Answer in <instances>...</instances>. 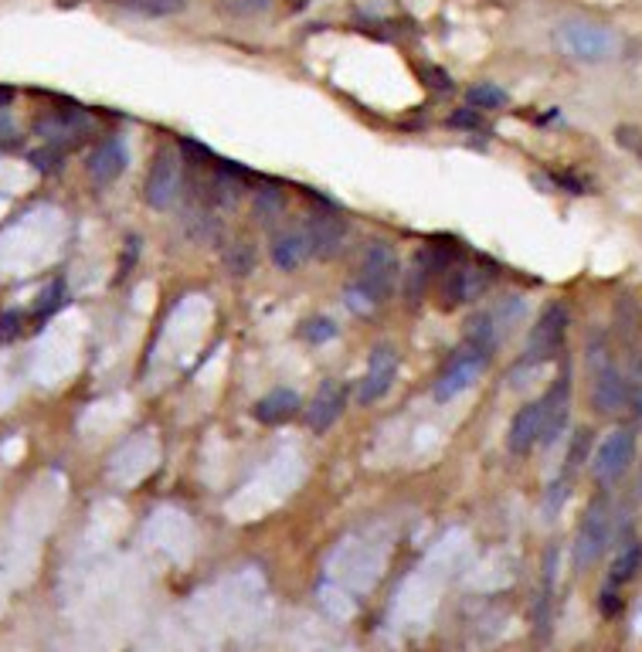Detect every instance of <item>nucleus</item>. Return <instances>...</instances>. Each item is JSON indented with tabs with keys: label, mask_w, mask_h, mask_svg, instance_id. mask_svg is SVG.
<instances>
[{
	"label": "nucleus",
	"mask_w": 642,
	"mask_h": 652,
	"mask_svg": "<svg viewBox=\"0 0 642 652\" xmlns=\"http://www.w3.org/2000/svg\"><path fill=\"white\" fill-rule=\"evenodd\" d=\"M568 310L564 303H551L547 310L541 313V320L530 330L527 337V354H524V367H534V364H544L551 360L554 354L561 350L564 343V333H568Z\"/></svg>",
	"instance_id": "nucleus-6"
},
{
	"label": "nucleus",
	"mask_w": 642,
	"mask_h": 652,
	"mask_svg": "<svg viewBox=\"0 0 642 652\" xmlns=\"http://www.w3.org/2000/svg\"><path fill=\"white\" fill-rule=\"evenodd\" d=\"M14 99V89H7V85H0V109H7Z\"/></svg>",
	"instance_id": "nucleus-34"
},
{
	"label": "nucleus",
	"mask_w": 642,
	"mask_h": 652,
	"mask_svg": "<svg viewBox=\"0 0 642 652\" xmlns=\"http://www.w3.org/2000/svg\"><path fill=\"white\" fill-rule=\"evenodd\" d=\"M398 377V350L395 347H378L367 360V371L357 384V401L361 405H378L384 394L391 391Z\"/></svg>",
	"instance_id": "nucleus-11"
},
{
	"label": "nucleus",
	"mask_w": 642,
	"mask_h": 652,
	"mask_svg": "<svg viewBox=\"0 0 642 652\" xmlns=\"http://www.w3.org/2000/svg\"><path fill=\"white\" fill-rule=\"evenodd\" d=\"M65 303H68L65 282H62V279H58V282H51V286L45 289V293L38 296V303H34V320H41V323H45L48 316L62 310Z\"/></svg>",
	"instance_id": "nucleus-25"
},
{
	"label": "nucleus",
	"mask_w": 642,
	"mask_h": 652,
	"mask_svg": "<svg viewBox=\"0 0 642 652\" xmlns=\"http://www.w3.org/2000/svg\"><path fill=\"white\" fill-rule=\"evenodd\" d=\"M452 126H462V130H479V113L476 109H459V113L449 116Z\"/></svg>",
	"instance_id": "nucleus-31"
},
{
	"label": "nucleus",
	"mask_w": 642,
	"mask_h": 652,
	"mask_svg": "<svg viewBox=\"0 0 642 652\" xmlns=\"http://www.w3.org/2000/svg\"><path fill=\"white\" fill-rule=\"evenodd\" d=\"M126 163H130V153H126V143L113 136V140H102L96 150L89 153V177L96 180L99 187H109L113 180L123 177Z\"/></svg>",
	"instance_id": "nucleus-14"
},
{
	"label": "nucleus",
	"mask_w": 642,
	"mask_h": 652,
	"mask_svg": "<svg viewBox=\"0 0 642 652\" xmlns=\"http://www.w3.org/2000/svg\"><path fill=\"white\" fill-rule=\"evenodd\" d=\"M612 537V517H609V500L605 496H595L588 503L585 517H581V527H578V537H575V547H571V557H575V568L585 571L602 557L605 544Z\"/></svg>",
	"instance_id": "nucleus-4"
},
{
	"label": "nucleus",
	"mask_w": 642,
	"mask_h": 652,
	"mask_svg": "<svg viewBox=\"0 0 642 652\" xmlns=\"http://www.w3.org/2000/svg\"><path fill=\"white\" fill-rule=\"evenodd\" d=\"M184 187V160L174 147H160L157 157H153V167L147 174V187H143V197L153 211H167L177 204Z\"/></svg>",
	"instance_id": "nucleus-5"
},
{
	"label": "nucleus",
	"mask_w": 642,
	"mask_h": 652,
	"mask_svg": "<svg viewBox=\"0 0 642 652\" xmlns=\"http://www.w3.org/2000/svg\"><path fill=\"white\" fill-rule=\"evenodd\" d=\"M615 136H619L622 147L632 150V153H636V157H642V133H639V130H632V126H622V130L615 133Z\"/></svg>",
	"instance_id": "nucleus-30"
},
{
	"label": "nucleus",
	"mask_w": 642,
	"mask_h": 652,
	"mask_svg": "<svg viewBox=\"0 0 642 652\" xmlns=\"http://www.w3.org/2000/svg\"><path fill=\"white\" fill-rule=\"evenodd\" d=\"M184 231L194 242H214V238L221 235V225H218V218H214L211 204L194 201L191 208L184 211Z\"/></svg>",
	"instance_id": "nucleus-18"
},
{
	"label": "nucleus",
	"mask_w": 642,
	"mask_h": 652,
	"mask_svg": "<svg viewBox=\"0 0 642 652\" xmlns=\"http://www.w3.org/2000/svg\"><path fill=\"white\" fill-rule=\"evenodd\" d=\"M588 449H592V432L588 428H578L575 439H571V449H568V466H564V479H571L581 469V462L588 459Z\"/></svg>",
	"instance_id": "nucleus-26"
},
{
	"label": "nucleus",
	"mask_w": 642,
	"mask_h": 652,
	"mask_svg": "<svg viewBox=\"0 0 642 652\" xmlns=\"http://www.w3.org/2000/svg\"><path fill=\"white\" fill-rule=\"evenodd\" d=\"M14 136V123H11V116L0 109V140H11Z\"/></svg>",
	"instance_id": "nucleus-33"
},
{
	"label": "nucleus",
	"mask_w": 642,
	"mask_h": 652,
	"mask_svg": "<svg viewBox=\"0 0 642 652\" xmlns=\"http://www.w3.org/2000/svg\"><path fill=\"white\" fill-rule=\"evenodd\" d=\"M24 333V313L21 310H7L0 316V343H11Z\"/></svg>",
	"instance_id": "nucleus-29"
},
{
	"label": "nucleus",
	"mask_w": 642,
	"mask_h": 652,
	"mask_svg": "<svg viewBox=\"0 0 642 652\" xmlns=\"http://www.w3.org/2000/svg\"><path fill=\"white\" fill-rule=\"evenodd\" d=\"M544 405V428H541V442L544 449H551L561 439L564 425H568V411H571V377L568 371L558 374V381L551 384V391L541 398Z\"/></svg>",
	"instance_id": "nucleus-12"
},
{
	"label": "nucleus",
	"mask_w": 642,
	"mask_h": 652,
	"mask_svg": "<svg viewBox=\"0 0 642 652\" xmlns=\"http://www.w3.org/2000/svg\"><path fill=\"white\" fill-rule=\"evenodd\" d=\"M282 208H286V194L279 191V187H259L252 197V211L255 218L262 221V225H269V221H276Z\"/></svg>",
	"instance_id": "nucleus-20"
},
{
	"label": "nucleus",
	"mask_w": 642,
	"mask_h": 652,
	"mask_svg": "<svg viewBox=\"0 0 642 652\" xmlns=\"http://www.w3.org/2000/svg\"><path fill=\"white\" fill-rule=\"evenodd\" d=\"M425 79L432 89H439V92H449L452 89V82H449V75L442 72V68H425Z\"/></svg>",
	"instance_id": "nucleus-32"
},
{
	"label": "nucleus",
	"mask_w": 642,
	"mask_h": 652,
	"mask_svg": "<svg viewBox=\"0 0 642 652\" xmlns=\"http://www.w3.org/2000/svg\"><path fill=\"white\" fill-rule=\"evenodd\" d=\"M299 337L310 340V343H327L337 337V323L327 320V316H313V320H306L299 326Z\"/></svg>",
	"instance_id": "nucleus-27"
},
{
	"label": "nucleus",
	"mask_w": 642,
	"mask_h": 652,
	"mask_svg": "<svg viewBox=\"0 0 642 652\" xmlns=\"http://www.w3.org/2000/svg\"><path fill=\"white\" fill-rule=\"evenodd\" d=\"M225 265H228V272L231 276H252L255 272V245L248 242H242V238H238V242H231L228 248H225Z\"/></svg>",
	"instance_id": "nucleus-22"
},
{
	"label": "nucleus",
	"mask_w": 642,
	"mask_h": 652,
	"mask_svg": "<svg viewBox=\"0 0 642 652\" xmlns=\"http://www.w3.org/2000/svg\"><path fill=\"white\" fill-rule=\"evenodd\" d=\"M642 568V544L636 537H629L626 544H622V551L619 557H615V564H612V574H609V585L612 588H619L622 581H632L636 578V571Z\"/></svg>",
	"instance_id": "nucleus-19"
},
{
	"label": "nucleus",
	"mask_w": 642,
	"mask_h": 652,
	"mask_svg": "<svg viewBox=\"0 0 642 652\" xmlns=\"http://www.w3.org/2000/svg\"><path fill=\"white\" fill-rule=\"evenodd\" d=\"M347 401H350V391L344 381L320 384V391L313 394L310 408H306V422H310L313 432H327V428L337 425V418L344 415Z\"/></svg>",
	"instance_id": "nucleus-13"
},
{
	"label": "nucleus",
	"mask_w": 642,
	"mask_h": 652,
	"mask_svg": "<svg viewBox=\"0 0 642 652\" xmlns=\"http://www.w3.org/2000/svg\"><path fill=\"white\" fill-rule=\"evenodd\" d=\"M496 272L483 269V265H449L442 272V310H456V306L469 303V299L483 296L490 289Z\"/></svg>",
	"instance_id": "nucleus-7"
},
{
	"label": "nucleus",
	"mask_w": 642,
	"mask_h": 652,
	"mask_svg": "<svg viewBox=\"0 0 642 652\" xmlns=\"http://www.w3.org/2000/svg\"><path fill=\"white\" fill-rule=\"evenodd\" d=\"M296 411H299V394L289 388H276L265 394V398L255 401V418H259L262 425H282V422H289Z\"/></svg>",
	"instance_id": "nucleus-16"
},
{
	"label": "nucleus",
	"mask_w": 642,
	"mask_h": 652,
	"mask_svg": "<svg viewBox=\"0 0 642 652\" xmlns=\"http://www.w3.org/2000/svg\"><path fill=\"white\" fill-rule=\"evenodd\" d=\"M119 7L143 17H174L187 7V0H116Z\"/></svg>",
	"instance_id": "nucleus-21"
},
{
	"label": "nucleus",
	"mask_w": 642,
	"mask_h": 652,
	"mask_svg": "<svg viewBox=\"0 0 642 652\" xmlns=\"http://www.w3.org/2000/svg\"><path fill=\"white\" fill-rule=\"evenodd\" d=\"M588 364H592V405L602 415H619L629 408V388H626V374L615 367V360L609 357V343L602 333L588 337Z\"/></svg>",
	"instance_id": "nucleus-2"
},
{
	"label": "nucleus",
	"mask_w": 642,
	"mask_h": 652,
	"mask_svg": "<svg viewBox=\"0 0 642 652\" xmlns=\"http://www.w3.org/2000/svg\"><path fill=\"white\" fill-rule=\"evenodd\" d=\"M31 163L41 170V174H58L65 163V147H55V143H48V147L41 150H31Z\"/></svg>",
	"instance_id": "nucleus-28"
},
{
	"label": "nucleus",
	"mask_w": 642,
	"mask_h": 652,
	"mask_svg": "<svg viewBox=\"0 0 642 652\" xmlns=\"http://www.w3.org/2000/svg\"><path fill=\"white\" fill-rule=\"evenodd\" d=\"M636 459V432L632 428H615L612 435H605L602 445L595 449V479L602 483H615Z\"/></svg>",
	"instance_id": "nucleus-8"
},
{
	"label": "nucleus",
	"mask_w": 642,
	"mask_h": 652,
	"mask_svg": "<svg viewBox=\"0 0 642 652\" xmlns=\"http://www.w3.org/2000/svg\"><path fill=\"white\" fill-rule=\"evenodd\" d=\"M303 235L310 242V255H316V259H333L347 245V221L337 211H316L306 218Z\"/></svg>",
	"instance_id": "nucleus-10"
},
{
	"label": "nucleus",
	"mask_w": 642,
	"mask_h": 652,
	"mask_svg": "<svg viewBox=\"0 0 642 652\" xmlns=\"http://www.w3.org/2000/svg\"><path fill=\"white\" fill-rule=\"evenodd\" d=\"M466 102H469V109H476V113H483V109H503L507 106V92L493 82H479L466 92Z\"/></svg>",
	"instance_id": "nucleus-23"
},
{
	"label": "nucleus",
	"mask_w": 642,
	"mask_h": 652,
	"mask_svg": "<svg viewBox=\"0 0 642 652\" xmlns=\"http://www.w3.org/2000/svg\"><path fill=\"white\" fill-rule=\"evenodd\" d=\"M486 354H479V350L473 347H462L456 357H452V364L445 367L442 377L435 381V401H449V398H456V394H462L466 388H473V384L479 381V374L486 371Z\"/></svg>",
	"instance_id": "nucleus-9"
},
{
	"label": "nucleus",
	"mask_w": 642,
	"mask_h": 652,
	"mask_svg": "<svg viewBox=\"0 0 642 652\" xmlns=\"http://www.w3.org/2000/svg\"><path fill=\"white\" fill-rule=\"evenodd\" d=\"M306 259H310V242H306L303 228L296 231H282V235L272 242V262L279 265V269H299Z\"/></svg>",
	"instance_id": "nucleus-17"
},
{
	"label": "nucleus",
	"mask_w": 642,
	"mask_h": 652,
	"mask_svg": "<svg viewBox=\"0 0 642 652\" xmlns=\"http://www.w3.org/2000/svg\"><path fill=\"white\" fill-rule=\"evenodd\" d=\"M626 388H629V411L636 422H642V350H632L626 367Z\"/></svg>",
	"instance_id": "nucleus-24"
},
{
	"label": "nucleus",
	"mask_w": 642,
	"mask_h": 652,
	"mask_svg": "<svg viewBox=\"0 0 642 652\" xmlns=\"http://www.w3.org/2000/svg\"><path fill=\"white\" fill-rule=\"evenodd\" d=\"M541 428H544V405L541 401H530V405L520 408L510 422V432H507L510 452L524 456V452L534 449V445L541 442Z\"/></svg>",
	"instance_id": "nucleus-15"
},
{
	"label": "nucleus",
	"mask_w": 642,
	"mask_h": 652,
	"mask_svg": "<svg viewBox=\"0 0 642 652\" xmlns=\"http://www.w3.org/2000/svg\"><path fill=\"white\" fill-rule=\"evenodd\" d=\"M554 48L561 51L564 58L581 65H598V62H612L622 51V38L605 24L595 21H564L554 28L551 34Z\"/></svg>",
	"instance_id": "nucleus-1"
},
{
	"label": "nucleus",
	"mask_w": 642,
	"mask_h": 652,
	"mask_svg": "<svg viewBox=\"0 0 642 652\" xmlns=\"http://www.w3.org/2000/svg\"><path fill=\"white\" fill-rule=\"evenodd\" d=\"M398 272H401V265H398L395 248L388 242H371L364 252L361 272H357L350 296L364 299V306H381L384 299H391V293H395Z\"/></svg>",
	"instance_id": "nucleus-3"
}]
</instances>
